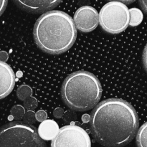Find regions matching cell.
<instances>
[{"label": "cell", "mask_w": 147, "mask_h": 147, "mask_svg": "<svg viewBox=\"0 0 147 147\" xmlns=\"http://www.w3.org/2000/svg\"><path fill=\"white\" fill-rule=\"evenodd\" d=\"M93 136L106 147H122L137 134L139 119L136 111L127 101L119 98L103 100L90 117Z\"/></svg>", "instance_id": "obj_1"}, {"label": "cell", "mask_w": 147, "mask_h": 147, "mask_svg": "<svg viewBox=\"0 0 147 147\" xmlns=\"http://www.w3.org/2000/svg\"><path fill=\"white\" fill-rule=\"evenodd\" d=\"M34 41L42 51L59 55L68 50L77 37L73 19L65 12L49 11L39 17L34 24Z\"/></svg>", "instance_id": "obj_2"}, {"label": "cell", "mask_w": 147, "mask_h": 147, "mask_svg": "<svg viewBox=\"0 0 147 147\" xmlns=\"http://www.w3.org/2000/svg\"><path fill=\"white\" fill-rule=\"evenodd\" d=\"M61 96L70 109L86 111L93 109L102 96L98 79L88 71H77L69 75L63 83Z\"/></svg>", "instance_id": "obj_3"}, {"label": "cell", "mask_w": 147, "mask_h": 147, "mask_svg": "<svg viewBox=\"0 0 147 147\" xmlns=\"http://www.w3.org/2000/svg\"><path fill=\"white\" fill-rule=\"evenodd\" d=\"M0 147H46L32 126L11 122L0 128Z\"/></svg>", "instance_id": "obj_4"}, {"label": "cell", "mask_w": 147, "mask_h": 147, "mask_svg": "<svg viewBox=\"0 0 147 147\" xmlns=\"http://www.w3.org/2000/svg\"><path fill=\"white\" fill-rule=\"evenodd\" d=\"M129 11L121 1H111L105 4L98 14V22L104 31L116 34L124 31L129 25Z\"/></svg>", "instance_id": "obj_5"}, {"label": "cell", "mask_w": 147, "mask_h": 147, "mask_svg": "<svg viewBox=\"0 0 147 147\" xmlns=\"http://www.w3.org/2000/svg\"><path fill=\"white\" fill-rule=\"evenodd\" d=\"M51 147H91V142L86 130L73 123L59 130Z\"/></svg>", "instance_id": "obj_6"}, {"label": "cell", "mask_w": 147, "mask_h": 147, "mask_svg": "<svg viewBox=\"0 0 147 147\" xmlns=\"http://www.w3.org/2000/svg\"><path fill=\"white\" fill-rule=\"evenodd\" d=\"M73 22L76 29L83 32H89L98 25V12L93 7L83 6L76 11Z\"/></svg>", "instance_id": "obj_7"}, {"label": "cell", "mask_w": 147, "mask_h": 147, "mask_svg": "<svg viewBox=\"0 0 147 147\" xmlns=\"http://www.w3.org/2000/svg\"><path fill=\"white\" fill-rule=\"evenodd\" d=\"M15 85V75L11 67L0 61V99L7 97Z\"/></svg>", "instance_id": "obj_8"}, {"label": "cell", "mask_w": 147, "mask_h": 147, "mask_svg": "<svg viewBox=\"0 0 147 147\" xmlns=\"http://www.w3.org/2000/svg\"><path fill=\"white\" fill-rule=\"evenodd\" d=\"M14 2L22 9L32 13H41L50 11L57 7L60 1H21L17 0Z\"/></svg>", "instance_id": "obj_9"}, {"label": "cell", "mask_w": 147, "mask_h": 147, "mask_svg": "<svg viewBox=\"0 0 147 147\" xmlns=\"http://www.w3.org/2000/svg\"><path fill=\"white\" fill-rule=\"evenodd\" d=\"M59 131V126L55 121L45 120L39 126L37 133L43 141L53 140Z\"/></svg>", "instance_id": "obj_10"}, {"label": "cell", "mask_w": 147, "mask_h": 147, "mask_svg": "<svg viewBox=\"0 0 147 147\" xmlns=\"http://www.w3.org/2000/svg\"><path fill=\"white\" fill-rule=\"evenodd\" d=\"M129 25L131 27L138 26L142 23L143 20V13L139 9L131 8L129 9Z\"/></svg>", "instance_id": "obj_11"}, {"label": "cell", "mask_w": 147, "mask_h": 147, "mask_svg": "<svg viewBox=\"0 0 147 147\" xmlns=\"http://www.w3.org/2000/svg\"><path fill=\"white\" fill-rule=\"evenodd\" d=\"M32 90L27 85H22L17 88V96L20 100L24 101L27 98L32 97Z\"/></svg>", "instance_id": "obj_12"}, {"label": "cell", "mask_w": 147, "mask_h": 147, "mask_svg": "<svg viewBox=\"0 0 147 147\" xmlns=\"http://www.w3.org/2000/svg\"><path fill=\"white\" fill-rule=\"evenodd\" d=\"M146 123H144L137 132L136 143L138 147H146Z\"/></svg>", "instance_id": "obj_13"}, {"label": "cell", "mask_w": 147, "mask_h": 147, "mask_svg": "<svg viewBox=\"0 0 147 147\" xmlns=\"http://www.w3.org/2000/svg\"><path fill=\"white\" fill-rule=\"evenodd\" d=\"M10 113H11V116H12L14 120L20 121L24 116L25 111L22 106L17 105V106H13L12 109L10 111Z\"/></svg>", "instance_id": "obj_14"}, {"label": "cell", "mask_w": 147, "mask_h": 147, "mask_svg": "<svg viewBox=\"0 0 147 147\" xmlns=\"http://www.w3.org/2000/svg\"><path fill=\"white\" fill-rule=\"evenodd\" d=\"M36 117L35 113L32 111H28L26 113H24L23 116V121L24 124L27 126H32L36 122Z\"/></svg>", "instance_id": "obj_15"}, {"label": "cell", "mask_w": 147, "mask_h": 147, "mask_svg": "<svg viewBox=\"0 0 147 147\" xmlns=\"http://www.w3.org/2000/svg\"><path fill=\"white\" fill-rule=\"evenodd\" d=\"M38 106L37 99L34 97H30L24 101V107L28 111H33Z\"/></svg>", "instance_id": "obj_16"}, {"label": "cell", "mask_w": 147, "mask_h": 147, "mask_svg": "<svg viewBox=\"0 0 147 147\" xmlns=\"http://www.w3.org/2000/svg\"><path fill=\"white\" fill-rule=\"evenodd\" d=\"M47 113L45 111L42 110H40L38 111L37 113H35V117H36V120L37 121H40V122H42L44 121H45L47 119Z\"/></svg>", "instance_id": "obj_17"}, {"label": "cell", "mask_w": 147, "mask_h": 147, "mask_svg": "<svg viewBox=\"0 0 147 147\" xmlns=\"http://www.w3.org/2000/svg\"><path fill=\"white\" fill-rule=\"evenodd\" d=\"M53 114H54V116L57 119H60L64 114V111H63V109L61 108H57L53 112Z\"/></svg>", "instance_id": "obj_18"}, {"label": "cell", "mask_w": 147, "mask_h": 147, "mask_svg": "<svg viewBox=\"0 0 147 147\" xmlns=\"http://www.w3.org/2000/svg\"><path fill=\"white\" fill-rule=\"evenodd\" d=\"M7 4H8V1H6V0H1V1H0V16L3 14V12L5 10Z\"/></svg>", "instance_id": "obj_19"}, {"label": "cell", "mask_w": 147, "mask_h": 147, "mask_svg": "<svg viewBox=\"0 0 147 147\" xmlns=\"http://www.w3.org/2000/svg\"><path fill=\"white\" fill-rule=\"evenodd\" d=\"M9 55L7 52L5 51H1L0 52V61L5 63L7 60H8Z\"/></svg>", "instance_id": "obj_20"}, {"label": "cell", "mask_w": 147, "mask_h": 147, "mask_svg": "<svg viewBox=\"0 0 147 147\" xmlns=\"http://www.w3.org/2000/svg\"><path fill=\"white\" fill-rule=\"evenodd\" d=\"M140 4H142V7L143 8V10L144 12H146V1H139Z\"/></svg>", "instance_id": "obj_21"}, {"label": "cell", "mask_w": 147, "mask_h": 147, "mask_svg": "<svg viewBox=\"0 0 147 147\" xmlns=\"http://www.w3.org/2000/svg\"><path fill=\"white\" fill-rule=\"evenodd\" d=\"M82 119H83V122L87 123V122L90 121V116H89L88 114H85L84 116H83V118H82Z\"/></svg>", "instance_id": "obj_22"}]
</instances>
